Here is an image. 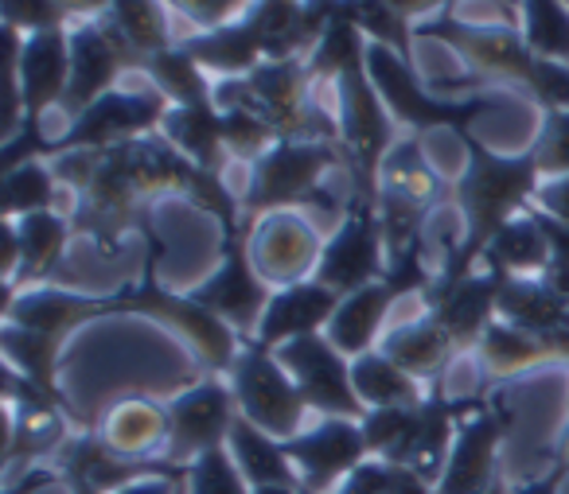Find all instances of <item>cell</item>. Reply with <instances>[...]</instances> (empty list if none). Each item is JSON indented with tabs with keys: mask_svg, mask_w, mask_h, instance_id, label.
<instances>
[{
	"mask_svg": "<svg viewBox=\"0 0 569 494\" xmlns=\"http://www.w3.org/2000/svg\"><path fill=\"white\" fill-rule=\"evenodd\" d=\"M51 172L74 188V234L90 238L102 253H118L129 230L152 222V199L183 195L214 214L222 230L242 226V199L230 195L222 175L196 168L164 133L137 137L113 149H79L51 160Z\"/></svg>",
	"mask_w": 569,
	"mask_h": 494,
	"instance_id": "1",
	"label": "cell"
},
{
	"mask_svg": "<svg viewBox=\"0 0 569 494\" xmlns=\"http://www.w3.org/2000/svg\"><path fill=\"white\" fill-rule=\"evenodd\" d=\"M460 144L468 152L465 172L452 183V203L460 211V242L445 253L441 269L433 273V284L426 289V304H433L437 296H445L476 273L491 238L527 211L538 183H542V172H538V160L530 149L519 152V157H499L472 133H460Z\"/></svg>",
	"mask_w": 569,
	"mask_h": 494,
	"instance_id": "2",
	"label": "cell"
},
{
	"mask_svg": "<svg viewBox=\"0 0 569 494\" xmlns=\"http://www.w3.org/2000/svg\"><path fill=\"white\" fill-rule=\"evenodd\" d=\"M413 36L449 43L468 67L483 71L488 79L522 87L542 110H569V67L530 51L515 28H476L460 24L452 12H441V17L413 28Z\"/></svg>",
	"mask_w": 569,
	"mask_h": 494,
	"instance_id": "3",
	"label": "cell"
},
{
	"mask_svg": "<svg viewBox=\"0 0 569 494\" xmlns=\"http://www.w3.org/2000/svg\"><path fill=\"white\" fill-rule=\"evenodd\" d=\"M219 110H250L277 141H332L340 144V121L328 118L312 98L309 59H266L246 79H222L214 87Z\"/></svg>",
	"mask_w": 569,
	"mask_h": 494,
	"instance_id": "4",
	"label": "cell"
},
{
	"mask_svg": "<svg viewBox=\"0 0 569 494\" xmlns=\"http://www.w3.org/2000/svg\"><path fill=\"white\" fill-rule=\"evenodd\" d=\"M343 168V149L332 141H277L258 164H250V183L242 195V222L266 219L273 211L317 206L328 219L340 214V199L328 191L325 175Z\"/></svg>",
	"mask_w": 569,
	"mask_h": 494,
	"instance_id": "5",
	"label": "cell"
},
{
	"mask_svg": "<svg viewBox=\"0 0 569 494\" xmlns=\"http://www.w3.org/2000/svg\"><path fill=\"white\" fill-rule=\"evenodd\" d=\"M144 242H149V253H144V273L137 284H129V289L113 292L110 304H113V315L118 312H129V315H149V320L164 323V327H172L176 335H183L191 343V351L199 354V362H203L211 374H230L238 362V335L234 327H227V323L219 320V315H211L207 308H199L191 296H176V292H168L164 284H157V261L164 258V242H160L157 226H144L141 230Z\"/></svg>",
	"mask_w": 569,
	"mask_h": 494,
	"instance_id": "6",
	"label": "cell"
},
{
	"mask_svg": "<svg viewBox=\"0 0 569 494\" xmlns=\"http://www.w3.org/2000/svg\"><path fill=\"white\" fill-rule=\"evenodd\" d=\"M340 90V149H343V168L351 175V199L379 206V175L382 160L395 149V118H390L387 102L375 90L371 74L363 63H351L336 79Z\"/></svg>",
	"mask_w": 569,
	"mask_h": 494,
	"instance_id": "7",
	"label": "cell"
},
{
	"mask_svg": "<svg viewBox=\"0 0 569 494\" xmlns=\"http://www.w3.org/2000/svg\"><path fill=\"white\" fill-rule=\"evenodd\" d=\"M9 43V79H12V113L4 141L20 129H40L51 105H63L67 82H71V36L67 32H36L20 40L17 28L4 24Z\"/></svg>",
	"mask_w": 569,
	"mask_h": 494,
	"instance_id": "8",
	"label": "cell"
},
{
	"mask_svg": "<svg viewBox=\"0 0 569 494\" xmlns=\"http://www.w3.org/2000/svg\"><path fill=\"white\" fill-rule=\"evenodd\" d=\"M367 74H371L375 90L387 102L390 118L410 125L413 133H433V129H449V133H468L480 113H488L491 98H437L421 87L418 71L410 59L398 51L382 48V43H367Z\"/></svg>",
	"mask_w": 569,
	"mask_h": 494,
	"instance_id": "9",
	"label": "cell"
},
{
	"mask_svg": "<svg viewBox=\"0 0 569 494\" xmlns=\"http://www.w3.org/2000/svg\"><path fill=\"white\" fill-rule=\"evenodd\" d=\"M230 390L238 397V413L269 436L293 440L305 432V416L312 409L305 401L301 385L277 362L269 346L242 339V351H238V362L230 370Z\"/></svg>",
	"mask_w": 569,
	"mask_h": 494,
	"instance_id": "10",
	"label": "cell"
},
{
	"mask_svg": "<svg viewBox=\"0 0 569 494\" xmlns=\"http://www.w3.org/2000/svg\"><path fill=\"white\" fill-rule=\"evenodd\" d=\"M168 98L152 90H110L102 94L94 105L79 113L56 141H48L43 157L56 160L63 152H79V149H113V144L137 141V137H149L164 125L168 118Z\"/></svg>",
	"mask_w": 569,
	"mask_h": 494,
	"instance_id": "11",
	"label": "cell"
},
{
	"mask_svg": "<svg viewBox=\"0 0 569 494\" xmlns=\"http://www.w3.org/2000/svg\"><path fill=\"white\" fill-rule=\"evenodd\" d=\"M199 308H207L211 315H219L227 327H234L238 335L253 339L261 315H266L269 300V284L261 281V273L253 269L250 258V226H234L222 230V261L203 284L188 292Z\"/></svg>",
	"mask_w": 569,
	"mask_h": 494,
	"instance_id": "12",
	"label": "cell"
},
{
	"mask_svg": "<svg viewBox=\"0 0 569 494\" xmlns=\"http://www.w3.org/2000/svg\"><path fill=\"white\" fill-rule=\"evenodd\" d=\"M141 51L121 36V28L110 17H98L90 24L71 32V82L59 110L67 118H79L87 105H94L102 94L118 90V79L126 71H141Z\"/></svg>",
	"mask_w": 569,
	"mask_h": 494,
	"instance_id": "13",
	"label": "cell"
},
{
	"mask_svg": "<svg viewBox=\"0 0 569 494\" xmlns=\"http://www.w3.org/2000/svg\"><path fill=\"white\" fill-rule=\"evenodd\" d=\"M382 276H387V234H382L379 206L351 199L343 226L325 242L317 281L340 292V296H351V292L367 289Z\"/></svg>",
	"mask_w": 569,
	"mask_h": 494,
	"instance_id": "14",
	"label": "cell"
},
{
	"mask_svg": "<svg viewBox=\"0 0 569 494\" xmlns=\"http://www.w3.org/2000/svg\"><path fill=\"white\" fill-rule=\"evenodd\" d=\"M273 354H277V362L293 374V382L301 385L312 413L343 416V421H363L367 416L363 397H359L356 382H351L348 354L336 351L328 335L317 331V335L293 339V343L277 346Z\"/></svg>",
	"mask_w": 569,
	"mask_h": 494,
	"instance_id": "15",
	"label": "cell"
},
{
	"mask_svg": "<svg viewBox=\"0 0 569 494\" xmlns=\"http://www.w3.org/2000/svg\"><path fill=\"white\" fill-rule=\"evenodd\" d=\"M168 421H172V436H168L164 460L188 467L203 452L227 447L230 429L238 421V397L227 382L203 377L168 405Z\"/></svg>",
	"mask_w": 569,
	"mask_h": 494,
	"instance_id": "16",
	"label": "cell"
},
{
	"mask_svg": "<svg viewBox=\"0 0 569 494\" xmlns=\"http://www.w3.org/2000/svg\"><path fill=\"white\" fill-rule=\"evenodd\" d=\"M515 429V409L503 401H491L480 413L465 416L457 429V444L445 463L441 478H437L433 494H483L499 483L496 460L499 444L507 440V432Z\"/></svg>",
	"mask_w": 569,
	"mask_h": 494,
	"instance_id": "17",
	"label": "cell"
},
{
	"mask_svg": "<svg viewBox=\"0 0 569 494\" xmlns=\"http://www.w3.org/2000/svg\"><path fill=\"white\" fill-rule=\"evenodd\" d=\"M284 447L301 471L305 494H336L343 478L356 467H363L371 455L359 421H343V416H325L301 436L284 440Z\"/></svg>",
	"mask_w": 569,
	"mask_h": 494,
	"instance_id": "18",
	"label": "cell"
},
{
	"mask_svg": "<svg viewBox=\"0 0 569 494\" xmlns=\"http://www.w3.org/2000/svg\"><path fill=\"white\" fill-rule=\"evenodd\" d=\"M320 253H325V242L312 230V222L301 219L297 211H273L258 219V226L250 230L253 269L261 273V281L277 284V289L312 281Z\"/></svg>",
	"mask_w": 569,
	"mask_h": 494,
	"instance_id": "19",
	"label": "cell"
},
{
	"mask_svg": "<svg viewBox=\"0 0 569 494\" xmlns=\"http://www.w3.org/2000/svg\"><path fill=\"white\" fill-rule=\"evenodd\" d=\"M113 315L110 296H82V292L63 289H24V292H4V323L40 331L59 343H67L71 331L82 323Z\"/></svg>",
	"mask_w": 569,
	"mask_h": 494,
	"instance_id": "20",
	"label": "cell"
},
{
	"mask_svg": "<svg viewBox=\"0 0 569 494\" xmlns=\"http://www.w3.org/2000/svg\"><path fill=\"white\" fill-rule=\"evenodd\" d=\"M340 300H343L340 292L320 284L317 276H312V281H301V284H289V289H277L266 308V315H261L258 331H253V343L277 351V346L293 343V339L317 335L320 327L332 323Z\"/></svg>",
	"mask_w": 569,
	"mask_h": 494,
	"instance_id": "21",
	"label": "cell"
},
{
	"mask_svg": "<svg viewBox=\"0 0 569 494\" xmlns=\"http://www.w3.org/2000/svg\"><path fill=\"white\" fill-rule=\"evenodd\" d=\"M491 273V269H488ZM496 312L503 323L522 327L530 335H569V300L546 276H511L496 273Z\"/></svg>",
	"mask_w": 569,
	"mask_h": 494,
	"instance_id": "22",
	"label": "cell"
},
{
	"mask_svg": "<svg viewBox=\"0 0 569 494\" xmlns=\"http://www.w3.org/2000/svg\"><path fill=\"white\" fill-rule=\"evenodd\" d=\"M496 292H499L496 273L483 269V273H472L468 281H460L457 289H449L445 296H437L433 304H426V308H429V315L449 331L452 343H457L460 351H468V346H480L483 331L499 320Z\"/></svg>",
	"mask_w": 569,
	"mask_h": 494,
	"instance_id": "23",
	"label": "cell"
},
{
	"mask_svg": "<svg viewBox=\"0 0 569 494\" xmlns=\"http://www.w3.org/2000/svg\"><path fill=\"white\" fill-rule=\"evenodd\" d=\"M98 436L126 460H164L172 421H168V409H160L157 401L126 397L106 413Z\"/></svg>",
	"mask_w": 569,
	"mask_h": 494,
	"instance_id": "24",
	"label": "cell"
},
{
	"mask_svg": "<svg viewBox=\"0 0 569 494\" xmlns=\"http://www.w3.org/2000/svg\"><path fill=\"white\" fill-rule=\"evenodd\" d=\"M379 351L387 354L395 366H402L410 377L437 385V382H445V374H449L460 346L452 343L449 331H445L433 315H426V320H413V323H406V327L390 331L379 343Z\"/></svg>",
	"mask_w": 569,
	"mask_h": 494,
	"instance_id": "25",
	"label": "cell"
},
{
	"mask_svg": "<svg viewBox=\"0 0 569 494\" xmlns=\"http://www.w3.org/2000/svg\"><path fill=\"white\" fill-rule=\"evenodd\" d=\"M476 354H480L488 377L499 382V377H515L530 366H542V362H569V335L542 339V335H530V331L496 320L483 331Z\"/></svg>",
	"mask_w": 569,
	"mask_h": 494,
	"instance_id": "26",
	"label": "cell"
},
{
	"mask_svg": "<svg viewBox=\"0 0 569 494\" xmlns=\"http://www.w3.org/2000/svg\"><path fill=\"white\" fill-rule=\"evenodd\" d=\"M17 222V242H20V265L12 273V281L4 284V292H17V284H40L51 281L67 253V242H71L74 226L71 219L56 211H40V214H24V219H12Z\"/></svg>",
	"mask_w": 569,
	"mask_h": 494,
	"instance_id": "27",
	"label": "cell"
},
{
	"mask_svg": "<svg viewBox=\"0 0 569 494\" xmlns=\"http://www.w3.org/2000/svg\"><path fill=\"white\" fill-rule=\"evenodd\" d=\"M398 300V289L390 281H375L367 289L351 292V296L340 300L332 323L325 327V335L332 339V346L348 359H359V354L375 351V339L382 331V320H387L390 304Z\"/></svg>",
	"mask_w": 569,
	"mask_h": 494,
	"instance_id": "28",
	"label": "cell"
},
{
	"mask_svg": "<svg viewBox=\"0 0 569 494\" xmlns=\"http://www.w3.org/2000/svg\"><path fill=\"white\" fill-rule=\"evenodd\" d=\"M180 48L188 51L203 71H214V74H222V79H246L253 67L266 63L261 32L246 12H242V20H234V24H222V28H214V32L188 36Z\"/></svg>",
	"mask_w": 569,
	"mask_h": 494,
	"instance_id": "29",
	"label": "cell"
},
{
	"mask_svg": "<svg viewBox=\"0 0 569 494\" xmlns=\"http://www.w3.org/2000/svg\"><path fill=\"white\" fill-rule=\"evenodd\" d=\"M227 447H230L238 471H242L250 486H301L305 491L301 471H297V463H293V455H289V447H284V440L261 432L258 424H250L242 413H238L234 429H230Z\"/></svg>",
	"mask_w": 569,
	"mask_h": 494,
	"instance_id": "30",
	"label": "cell"
},
{
	"mask_svg": "<svg viewBox=\"0 0 569 494\" xmlns=\"http://www.w3.org/2000/svg\"><path fill=\"white\" fill-rule=\"evenodd\" d=\"M160 133H164L196 168L222 175V164H227V125H222V110L214 102L172 105L164 125H160Z\"/></svg>",
	"mask_w": 569,
	"mask_h": 494,
	"instance_id": "31",
	"label": "cell"
},
{
	"mask_svg": "<svg viewBox=\"0 0 569 494\" xmlns=\"http://www.w3.org/2000/svg\"><path fill=\"white\" fill-rule=\"evenodd\" d=\"M553 253H550V242H546L542 226L535 222L530 206L511 219L496 238L491 245L483 250V265L491 273H511V276H542L550 269Z\"/></svg>",
	"mask_w": 569,
	"mask_h": 494,
	"instance_id": "32",
	"label": "cell"
},
{
	"mask_svg": "<svg viewBox=\"0 0 569 494\" xmlns=\"http://www.w3.org/2000/svg\"><path fill=\"white\" fill-rule=\"evenodd\" d=\"M0 346H4V354H9L12 370H20L28 382H36L51 401H56V405H63L67 413L74 416L67 393L59 390V351H63L59 339L40 335V331H28V327H17V323H4V331H0Z\"/></svg>",
	"mask_w": 569,
	"mask_h": 494,
	"instance_id": "33",
	"label": "cell"
},
{
	"mask_svg": "<svg viewBox=\"0 0 569 494\" xmlns=\"http://www.w3.org/2000/svg\"><path fill=\"white\" fill-rule=\"evenodd\" d=\"M351 382L367 409H395V405H421L429 390H421L418 377L387 359L382 351H367L351 359Z\"/></svg>",
	"mask_w": 569,
	"mask_h": 494,
	"instance_id": "34",
	"label": "cell"
},
{
	"mask_svg": "<svg viewBox=\"0 0 569 494\" xmlns=\"http://www.w3.org/2000/svg\"><path fill=\"white\" fill-rule=\"evenodd\" d=\"M141 74L168 98L172 105H207L214 102V87L207 71L176 43V48L160 51V56L141 59Z\"/></svg>",
	"mask_w": 569,
	"mask_h": 494,
	"instance_id": "35",
	"label": "cell"
},
{
	"mask_svg": "<svg viewBox=\"0 0 569 494\" xmlns=\"http://www.w3.org/2000/svg\"><path fill=\"white\" fill-rule=\"evenodd\" d=\"M418 421H421V405L367 409L359 429H363V440L375 460L406 467V460H410V452H413V440H418Z\"/></svg>",
	"mask_w": 569,
	"mask_h": 494,
	"instance_id": "36",
	"label": "cell"
},
{
	"mask_svg": "<svg viewBox=\"0 0 569 494\" xmlns=\"http://www.w3.org/2000/svg\"><path fill=\"white\" fill-rule=\"evenodd\" d=\"M56 195H59V175L51 172L43 160H28V164L4 172V183H0V211H4V219L56 211Z\"/></svg>",
	"mask_w": 569,
	"mask_h": 494,
	"instance_id": "37",
	"label": "cell"
},
{
	"mask_svg": "<svg viewBox=\"0 0 569 494\" xmlns=\"http://www.w3.org/2000/svg\"><path fill=\"white\" fill-rule=\"evenodd\" d=\"M340 12L371 43H382V48L398 51V56L413 63V40H418V36H413L410 20H406L390 0H340Z\"/></svg>",
	"mask_w": 569,
	"mask_h": 494,
	"instance_id": "38",
	"label": "cell"
},
{
	"mask_svg": "<svg viewBox=\"0 0 569 494\" xmlns=\"http://www.w3.org/2000/svg\"><path fill=\"white\" fill-rule=\"evenodd\" d=\"M522 40L542 59L569 67V4L561 0H519Z\"/></svg>",
	"mask_w": 569,
	"mask_h": 494,
	"instance_id": "39",
	"label": "cell"
},
{
	"mask_svg": "<svg viewBox=\"0 0 569 494\" xmlns=\"http://www.w3.org/2000/svg\"><path fill=\"white\" fill-rule=\"evenodd\" d=\"M106 17L121 28V36H126L141 56H160V51L176 48L160 0H113Z\"/></svg>",
	"mask_w": 569,
	"mask_h": 494,
	"instance_id": "40",
	"label": "cell"
},
{
	"mask_svg": "<svg viewBox=\"0 0 569 494\" xmlns=\"http://www.w3.org/2000/svg\"><path fill=\"white\" fill-rule=\"evenodd\" d=\"M367 36L359 32L356 24H351L348 17H336L332 20V28L325 32V40H320V48L309 56V74H312V82H320V79H340V71L343 67H351V63H363L367 59Z\"/></svg>",
	"mask_w": 569,
	"mask_h": 494,
	"instance_id": "41",
	"label": "cell"
},
{
	"mask_svg": "<svg viewBox=\"0 0 569 494\" xmlns=\"http://www.w3.org/2000/svg\"><path fill=\"white\" fill-rule=\"evenodd\" d=\"M188 494H253V486L238 471L230 447H214L188 463Z\"/></svg>",
	"mask_w": 569,
	"mask_h": 494,
	"instance_id": "42",
	"label": "cell"
},
{
	"mask_svg": "<svg viewBox=\"0 0 569 494\" xmlns=\"http://www.w3.org/2000/svg\"><path fill=\"white\" fill-rule=\"evenodd\" d=\"M222 125H227V152L246 160V164H258L277 144V133L269 129V121H261L250 110H222Z\"/></svg>",
	"mask_w": 569,
	"mask_h": 494,
	"instance_id": "43",
	"label": "cell"
},
{
	"mask_svg": "<svg viewBox=\"0 0 569 494\" xmlns=\"http://www.w3.org/2000/svg\"><path fill=\"white\" fill-rule=\"evenodd\" d=\"M530 152H535L542 175H550V180L569 175V110H546L542 133Z\"/></svg>",
	"mask_w": 569,
	"mask_h": 494,
	"instance_id": "44",
	"label": "cell"
},
{
	"mask_svg": "<svg viewBox=\"0 0 569 494\" xmlns=\"http://www.w3.org/2000/svg\"><path fill=\"white\" fill-rule=\"evenodd\" d=\"M0 12H4V24L28 36L63 32V24L71 20V12L59 0H0Z\"/></svg>",
	"mask_w": 569,
	"mask_h": 494,
	"instance_id": "45",
	"label": "cell"
},
{
	"mask_svg": "<svg viewBox=\"0 0 569 494\" xmlns=\"http://www.w3.org/2000/svg\"><path fill=\"white\" fill-rule=\"evenodd\" d=\"M168 4H172L176 12H183L196 28L214 32V28L227 24L234 12H242L246 0H168Z\"/></svg>",
	"mask_w": 569,
	"mask_h": 494,
	"instance_id": "46",
	"label": "cell"
},
{
	"mask_svg": "<svg viewBox=\"0 0 569 494\" xmlns=\"http://www.w3.org/2000/svg\"><path fill=\"white\" fill-rule=\"evenodd\" d=\"M336 494H390V471L382 460H367L340 483Z\"/></svg>",
	"mask_w": 569,
	"mask_h": 494,
	"instance_id": "47",
	"label": "cell"
},
{
	"mask_svg": "<svg viewBox=\"0 0 569 494\" xmlns=\"http://www.w3.org/2000/svg\"><path fill=\"white\" fill-rule=\"evenodd\" d=\"M530 214H535V222L542 226L546 242H550V253H553L550 265H569V222L553 219V214L538 211V206H530Z\"/></svg>",
	"mask_w": 569,
	"mask_h": 494,
	"instance_id": "48",
	"label": "cell"
},
{
	"mask_svg": "<svg viewBox=\"0 0 569 494\" xmlns=\"http://www.w3.org/2000/svg\"><path fill=\"white\" fill-rule=\"evenodd\" d=\"M535 206H538V211H546V214H553V219L569 222V175H561V180L538 183Z\"/></svg>",
	"mask_w": 569,
	"mask_h": 494,
	"instance_id": "49",
	"label": "cell"
},
{
	"mask_svg": "<svg viewBox=\"0 0 569 494\" xmlns=\"http://www.w3.org/2000/svg\"><path fill=\"white\" fill-rule=\"evenodd\" d=\"M566 475H569V463L566 460H553L550 467H546V475L530 478V483L511 486V494H561V483H566Z\"/></svg>",
	"mask_w": 569,
	"mask_h": 494,
	"instance_id": "50",
	"label": "cell"
},
{
	"mask_svg": "<svg viewBox=\"0 0 569 494\" xmlns=\"http://www.w3.org/2000/svg\"><path fill=\"white\" fill-rule=\"evenodd\" d=\"M56 478H63L56 467H28L20 478H9L4 483V494H36V491H43V486H51Z\"/></svg>",
	"mask_w": 569,
	"mask_h": 494,
	"instance_id": "51",
	"label": "cell"
},
{
	"mask_svg": "<svg viewBox=\"0 0 569 494\" xmlns=\"http://www.w3.org/2000/svg\"><path fill=\"white\" fill-rule=\"evenodd\" d=\"M183 478H168V475H152V478H137V483L121 486L113 494H180Z\"/></svg>",
	"mask_w": 569,
	"mask_h": 494,
	"instance_id": "52",
	"label": "cell"
},
{
	"mask_svg": "<svg viewBox=\"0 0 569 494\" xmlns=\"http://www.w3.org/2000/svg\"><path fill=\"white\" fill-rule=\"evenodd\" d=\"M398 12H402L406 20L410 17H418V12H429V9H437V4H452V0H390ZM499 4H507V9H515L519 0H499Z\"/></svg>",
	"mask_w": 569,
	"mask_h": 494,
	"instance_id": "53",
	"label": "cell"
},
{
	"mask_svg": "<svg viewBox=\"0 0 569 494\" xmlns=\"http://www.w3.org/2000/svg\"><path fill=\"white\" fill-rule=\"evenodd\" d=\"M59 4H63L67 12H94V17H102V12H110V4L113 0H59Z\"/></svg>",
	"mask_w": 569,
	"mask_h": 494,
	"instance_id": "54",
	"label": "cell"
},
{
	"mask_svg": "<svg viewBox=\"0 0 569 494\" xmlns=\"http://www.w3.org/2000/svg\"><path fill=\"white\" fill-rule=\"evenodd\" d=\"M253 494H305L301 486H253Z\"/></svg>",
	"mask_w": 569,
	"mask_h": 494,
	"instance_id": "55",
	"label": "cell"
},
{
	"mask_svg": "<svg viewBox=\"0 0 569 494\" xmlns=\"http://www.w3.org/2000/svg\"><path fill=\"white\" fill-rule=\"evenodd\" d=\"M553 460H566V463H569V429H566V432H561L558 447H553Z\"/></svg>",
	"mask_w": 569,
	"mask_h": 494,
	"instance_id": "56",
	"label": "cell"
},
{
	"mask_svg": "<svg viewBox=\"0 0 569 494\" xmlns=\"http://www.w3.org/2000/svg\"><path fill=\"white\" fill-rule=\"evenodd\" d=\"M483 494H511V486H507V483H503V478H499V483H496V486H491V491H483Z\"/></svg>",
	"mask_w": 569,
	"mask_h": 494,
	"instance_id": "57",
	"label": "cell"
},
{
	"mask_svg": "<svg viewBox=\"0 0 569 494\" xmlns=\"http://www.w3.org/2000/svg\"><path fill=\"white\" fill-rule=\"evenodd\" d=\"M561 4H569V0H561Z\"/></svg>",
	"mask_w": 569,
	"mask_h": 494,
	"instance_id": "58",
	"label": "cell"
}]
</instances>
